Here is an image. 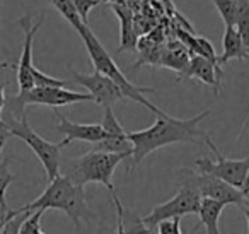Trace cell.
Listing matches in <instances>:
<instances>
[{
    "label": "cell",
    "instance_id": "30",
    "mask_svg": "<svg viewBox=\"0 0 249 234\" xmlns=\"http://www.w3.org/2000/svg\"><path fill=\"white\" fill-rule=\"evenodd\" d=\"M241 209L246 215V220H248V233H249V207H241Z\"/></svg>",
    "mask_w": 249,
    "mask_h": 234
},
{
    "label": "cell",
    "instance_id": "2",
    "mask_svg": "<svg viewBox=\"0 0 249 234\" xmlns=\"http://www.w3.org/2000/svg\"><path fill=\"white\" fill-rule=\"evenodd\" d=\"M22 210L28 212H35V210H46L55 209L62 210L69 215V219L80 227L82 222H92L96 219V214L89 209L87 205V196L84 186L75 185L69 176L58 175L55 179L50 181V185L45 188V192L33 200L31 203L21 207Z\"/></svg>",
    "mask_w": 249,
    "mask_h": 234
},
{
    "label": "cell",
    "instance_id": "3",
    "mask_svg": "<svg viewBox=\"0 0 249 234\" xmlns=\"http://www.w3.org/2000/svg\"><path fill=\"white\" fill-rule=\"evenodd\" d=\"M77 33H79L84 45H86L87 53H89V57H90V62H92V65H94V70L103 74V76L109 77V79L121 89L124 99H132V101H135V103L142 104V106H145L149 111H152L156 117H164V115H166L157 106H154V104L145 98V93H156V89L140 87V86H135L133 82H130V80L124 77V74L118 69L113 57H111L109 53L106 52V48L101 45V41L96 38V35H94L92 29H90L89 26L82 24L79 29H77Z\"/></svg>",
    "mask_w": 249,
    "mask_h": 234
},
{
    "label": "cell",
    "instance_id": "22",
    "mask_svg": "<svg viewBox=\"0 0 249 234\" xmlns=\"http://www.w3.org/2000/svg\"><path fill=\"white\" fill-rule=\"evenodd\" d=\"M190 58L191 57L186 53V48H178V50H169V53H166L160 63L164 67H169V69H174L178 70V74H183L186 70L188 63H190Z\"/></svg>",
    "mask_w": 249,
    "mask_h": 234
},
{
    "label": "cell",
    "instance_id": "7",
    "mask_svg": "<svg viewBox=\"0 0 249 234\" xmlns=\"http://www.w3.org/2000/svg\"><path fill=\"white\" fill-rule=\"evenodd\" d=\"M178 183H179V186L193 190L201 198L217 200L224 205L244 207L246 200L242 196L241 190L234 188L229 183L222 181V179L215 178L212 175H203V173H198L195 169L184 168L178 171Z\"/></svg>",
    "mask_w": 249,
    "mask_h": 234
},
{
    "label": "cell",
    "instance_id": "4",
    "mask_svg": "<svg viewBox=\"0 0 249 234\" xmlns=\"http://www.w3.org/2000/svg\"><path fill=\"white\" fill-rule=\"evenodd\" d=\"M128 154H109V152L89 151L72 161H67L63 166V175L69 176L75 185L86 186L87 183H101L107 192H114L113 175L120 162L128 159ZM62 169V168H60Z\"/></svg>",
    "mask_w": 249,
    "mask_h": 234
},
{
    "label": "cell",
    "instance_id": "6",
    "mask_svg": "<svg viewBox=\"0 0 249 234\" xmlns=\"http://www.w3.org/2000/svg\"><path fill=\"white\" fill-rule=\"evenodd\" d=\"M94 101L89 93H75L65 87H33L24 93H19L18 96H12L5 99L7 113L22 115L24 106H50L60 108L69 106L75 103H89Z\"/></svg>",
    "mask_w": 249,
    "mask_h": 234
},
{
    "label": "cell",
    "instance_id": "18",
    "mask_svg": "<svg viewBox=\"0 0 249 234\" xmlns=\"http://www.w3.org/2000/svg\"><path fill=\"white\" fill-rule=\"evenodd\" d=\"M114 7V5H113ZM114 12H116L118 19L121 22V43L118 46V53L124 52V50H135L137 48V35L133 31L132 21H130L128 14H123L120 7H114Z\"/></svg>",
    "mask_w": 249,
    "mask_h": 234
},
{
    "label": "cell",
    "instance_id": "27",
    "mask_svg": "<svg viewBox=\"0 0 249 234\" xmlns=\"http://www.w3.org/2000/svg\"><path fill=\"white\" fill-rule=\"evenodd\" d=\"M156 234H183L181 233V219H171L164 220L156 227Z\"/></svg>",
    "mask_w": 249,
    "mask_h": 234
},
{
    "label": "cell",
    "instance_id": "21",
    "mask_svg": "<svg viewBox=\"0 0 249 234\" xmlns=\"http://www.w3.org/2000/svg\"><path fill=\"white\" fill-rule=\"evenodd\" d=\"M16 181V175L9 169V159L0 161V217H4L9 212L7 202H5V193L7 188Z\"/></svg>",
    "mask_w": 249,
    "mask_h": 234
},
{
    "label": "cell",
    "instance_id": "5",
    "mask_svg": "<svg viewBox=\"0 0 249 234\" xmlns=\"http://www.w3.org/2000/svg\"><path fill=\"white\" fill-rule=\"evenodd\" d=\"M4 120V127L9 130V134L14 137L21 138L22 142L28 144V147L36 154V157L39 159V162L45 168L48 179H55L60 175V168H62V149L65 145H69V142L63 138L58 144L45 140L43 137H39L35 130L31 128V125L26 120V115H12L7 113V117L2 118Z\"/></svg>",
    "mask_w": 249,
    "mask_h": 234
},
{
    "label": "cell",
    "instance_id": "10",
    "mask_svg": "<svg viewBox=\"0 0 249 234\" xmlns=\"http://www.w3.org/2000/svg\"><path fill=\"white\" fill-rule=\"evenodd\" d=\"M43 21H45V14L39 16L38 21L31 22V18L29 16H24V18L19 19V26L24 31V45H22V53L21 58H19V63L16 65V70H18V84H19V93H24V91H29L35 87V77H33V72H35L36 67L33 65V41H35L36 33L39 31Z\"/></svg>",
    "mask_w": 249,
    "mask_h": 234
},
{
    "label": "cell",
    "instance_id": "17",
    "mask_svg": "<svg viewBox=\"0 0 249 234\" xmlns=\"http://www.w3.org/2000/svg\"><path fill=\"white\" fill-rule=\"evenodd\" d=\"M224 209L225 205L222 202H217V200L212 198H201L200 210H198L200 222L196 224V227H195L191 234H195V231L200 226H203L207 229V234H222L220 229H218V219H220V214Z\"/></svg>",
    "mask_w": 249,
    "mask_h": 234
},
{
    "label": "cell",
    "instance_id": "14",
    "mask_svg": "<svg viewBox=\"0 0 249 234\" xmlns=\"http://www.w3.org/2000/svg\"><path fill=\"white\" fill-rule=\"evenodd\" d=\"M56 118H58V125H56V132L65 135V140H82L89 142V144H96V142L104 138V130L101 123H73V121L67 120L63 115L56 111Z\"/></svg>",
    "mask_w": 249,
    "mask_h": 234
},
{
    "label": "cell",
    "instance_id": "26",
    "mask_svg": "<svg viewBox=\"0 0 249 234\" xmlns=\"http://www.w3.org/2000/svg\"><path fill=\"white\" fill-rule=\"evenodd\" d=\"M43 214H45L43 210H35V212H33L31 215H29L28 219L22 222L19 234H45L41 231V226H39Z\"/></svg>",
    "mask_w": 249,
    "mask_h": 234
},
{
    "label": "cell",
    "instance_id": "19",
    "mask_svg": "<svg viewBox=\"0 0 249 234\" xmlns=\"http://www.w3.org/2000/svg\"><path fill=\"white\" fill-rule=\"evenodd\" d=\"M33 212L22 209L9 210L4 217H0V234H19L21 226Z\"/></svg>",
    "mask_w": 249,
    "mask_h": 234
},
{
    "label": "cell",
    "instance_id": "23",
    "mask_svg": "<svg viewBox=\"0 0 249 234\" xmlns=\"http://www.w3.org/2000/svg\"><path fill=\"white\" fill-rule=\"evenodd\" d=\"M48 2L60 12V14L63 16V18L67 19V21L70 22V26H72L75 31L84 24V22L80 21L79 14H77L75 7H73L72 0H48Z\"/></svg>",
    "mask_w": 249,
    "mask_h": 234
},
{
    "label": "cell",
    "instance_id": "9",
    "mask_svg": "<svg viewBox=\"0 0 249 234\" xmlns=\"http://www.w3.org/2000/svg\"><path fill=\"white\" fill-rule=\"evenodd\" d=\"M201 203V196L195 193L193 190L179 186L178 193L171 200L164 203H159L152 209L149 215L143 217V222L150 229H156L160 222L171 219H181L184 215H191V214H198Z\"/></svg>",
    "mask_w": 249,
    "mask_h": 234
},
{
    "label": "cell",
    "instance_id": "12",
    "mask_svg": "<svg viewBox=\"0 0 249 234\" xmlns=\"http://www.w3.org/2000/svg\"><path fill=\"white\" fill-rule=\"evenodd\" d=\"M104 130V138L96 144H92L90 151L96 152H109V154H128L132 157L133 145L128 140V135L120 125L118 118L114 117L113 110L109 106L104 108V118L101 123Z\"/></svg>",
    "mask_w": 249,
    "mask_h": 234
},
{
    "label": "cell",
    "instance_id": "8",
    "mask_svg": "<svg viewBox=\"0 0 249 234\" xmlns=\"http://www.w3.org/2000/svg\"><path fill=\"white\" fill-rule=\"evenodd\" d=\"M205 142H207V145L215 154V159H210V157L196 159V162H195V171L203 173V175H212V176H215V178L222 179V181L229 183V185L234 186V188L241 190L249 171V157H246V159L224 157V156L220 154V151L215 147L213 142L210 140V137Z\"/></svg>",
    "mask_w": 249,
    "mask_h": 234
},
{
    "label": "cell",
    "instance_id": "29",
    "mask_svg": "<svg viewBox=\"0 0 249 234\" xmlns=\"http://www.w3.org/2000/svg\"><path fill=\"white\" fill-rule=\"evenodd\" d=\"M241 193H242V196H244V200H248L249 202V171H248V176H246V179H244V185H242V188H241Z\"/></svg>",
    "mask_w": 249,
    "mask_h": 234
},
{
    "label": "cell",
    "instance_id": "32",
    "mask_svg": "<svg viewBox=\"0 0 249 234\" xmlns=\"http://www.w3.org/2000/svg\"><path fill=\"white\" fill-rule=\"evenodd\" d=\"M0 125H4V120H2V117H0Z\"/></svg>",
    "mask_w": 249,
    "mask_h": 234
},
{
    "label": "cell",
    "instance_id": "13",
    "mask_svg": "<svg viewBox=\"0 0 249 234\" xmlns=\"http://www.w3.org/2000/svg\"><path fill=\"white\" fill-rule=\"evenodd\" d=\"M181 79H196L200 82H203L205 86H210L215 91V96L220 94L222 89V79H224V70L220 67H217L215 63H212L210 60L203 58V57H191L190 63H188L186 70L181 76H178Z\"/></svg>",
    "mask_w": 249,
    "mask_h": 234
},
{
    "label": "cell",
    "instance_id": "25",
    "mask_svg": "<svg viewBox=\"0 0 249 234\" xmlns=\"http://www.w3.org/2000/svg\"><path fill=\"white\" fill-rule=\"evenodd\" d=\"M73 7H75L77 14H79L80 21L84 24L89 26V14L92 9H96L97 5L103 4V0H72Z\"/></svg>",
    "mask_w": 249,
    "mask_h": 234
},
{
    "label": "cell",
    "instance_id": "28",
    "mask_svg": "<svg viewBox=\"0 0 249 234\" xmlns=\"http://www.w3.org/2000/svg\"><path fill=\"white\" fill-rule=\"evenodd\" d=\"M9 137H11L9 130L4 127V125H0V154H2V151H4V145H5V142H7Z\"/></svg>",
    "mask_w": 249,
    "mask_h": 234
},
{
    "label": "cell",
    "instance_id": "15",
    "mask_svg": "<svg viewBox=\"0 0 249 234\" xmlns=\"http://www.w3.org/2000/svg\"><path fill=\"white\" fill-rule=\"evenodd\" d=\"M114 207H116L118 215V233L116 234H156L150 227L145 226L143 219L137 212L130 209H124L114 192L109 193Z\"/></svg>",
    "mask_w": 249,
    "mask_h": 234
},
{
    "label": "cell",
    "instance_id": "20",
    "mask_svg": "<svg viewBox=\"0 0 249 234\" xmlns=\"http://www.w3.org/2000/svg\"><path fill=\"white\" fill-rule=\"evenodd\" d=\"M234 28L249 52V0H237V18Z\"/></svg>",
    "mask_w": 249,
    "mask_h": 234
},
{
    "label": "cell",
    "instance_id": "1",
    "mask_svg": "<svg viewBox=\"0 0 249 234\" xmlns=\"http://www.w3.org/2000/svg\"><path fill=\"white\" fill-rule=\"evenodd\" d=\"M208 111L196 115L193 118H173L169 115L157 117L156 123L152 127L140 132H126L128 140L133 145L132 152V166H139L143 159L154 151L160 147H166L171 144H196L200 140H207L208 132L200 130L198 125L201 120L208 117Z\"/></svg>",
    "mask_w": 249,
    "mask_h": 234
},
{
    "label": "cell",
    "instance_id": "16",
    "mask_svg": "<svg viewBox=\"0 0 249 234\" xmlns=\"http://www.w3.org/2000/svg\"><path fill=\"white\" fill-rule=\"evenodd\" d=\"M222 46H224V52L218 57L220 67L227 63L229 60H248L249 62V53L234 26H225L224 36H222Z\"/></svg>",
    "mask_w": 249,
    "mask_h": 234
},
{
    "label": "cell",
    "instance_id": "11",
    "mask_svg": "<svg viewBox=\"0 0 249 234\" xmlns=\"http://www.w3.org/2000/svg\"><path fill=\"white\" fill-rule=\"evenodd\" d=\"M70 74H72V82L86 87L90 96H92V99L101 106L111 108L118 101H124L121 89L109 77L103 76V74L96 72V70L92 74H80L77 70L70 69Z\"/></svg>",
    "mask_w": 249,
    "mask_h": 234
},
{
    "label": "cell",
    "instance_id": "24",
    "mask_svg": "<svg viewBox=\"0 0 249 234\" xmlns=\"http://www.w3.org/2000/svg\"><path fill=\"white\" fill-rule=\"evenodd\" d=\"M215 5L218 16L225 26H235V18H237V0H210Z\"/></svg>",
    "mask_w": 249,
    "mask_h": 234
},
{
    "label": "cell",
    "instance_id": "31",
    "mask_svg": "<svg viewBox=\"0 0 249 234\" xmlns=\"http://www.w3.org/2000/svg\"><path fill=\"white\" fill-rule=\"evenodd\" d=\"M103 2H107V4H111V5H118V4H121L123 0H103Z\"/></svg>",
    "mask_w": 249,
    "mask_h": 234
}]
</instances>
